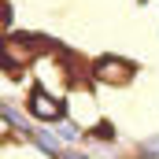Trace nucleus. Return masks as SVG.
Masks as SVG:
<instances>
[{"label":"nucleus","mask_w":159,"mask_h":159,"mask_svg":"<svg viewBox=\"0 0 159 159\" xmlns=\"http://www.w3.org/2000/svg\"><path fill=\"white\" fill-rule=\"evenodd\" d=\"M34 52H37L34 37H7L4 41V63H7V70H15L19 63H30Z\"/></svg>","instance_id":"nucleus-2"},{"label":"nucleus","mask_w":159,"mask_h":159,"mask_svg":"<svg viewBox=\"0 0 159 159\" xmlns=\"http://www.w3.org/2000/svg\"><path fill=\"white\" fill-rule=\"evenodd\" d=\"M93 78H96V81H107V85H126V81L133 78V63L115 59V56H104V59L93 63Z\"/></svg>","instance_id":"nucleus-1"},{"label":"nucleus","mask_w":159,"mask_h":159,"mask_svg":"<svg viewBox=\"0 0 159 159\" xmlns=\"http://www.w3.org/2000/svg\"><path fill=\"white\" fill-rule=\"evenodd\" d=\"M30 111H34L37 119L52 122V119H59V115H63V104H59L48 89H34V93H30Z\"/></svg>","instance_id":"nucleus-3"}]
</instances>
